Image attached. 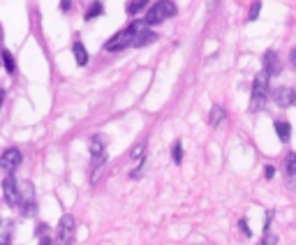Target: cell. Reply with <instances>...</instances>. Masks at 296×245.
<instances>
[{
  "label": "cell",
  "mask_w": 296,
  "mask_h": 245,
  "mask_svg": "<svg viewBox=\"0 0 296 245\" xmlns=\"http://www.w3.org/2000/svg\"><path fill=\"white\" fill-rule=\"evenodd\" d=\"M268 72H259L257 77H255V81H252V95H250V111L252 114H257V111H262L266 104V100H268Z\"/></svg>",
  "instance_id": "1"
},
{
  "label": "cell",
  "mask_w": 296,
  "mask_h": 245,
  "mask_svg": "<svg viewBox=\"0 0 296 245\" xmlns=\"http://www.w3.org/2000/svg\"><path fill=\"white\" fill-rule=\"evenodd\" d=\"M171 16H176V2H171V0H158V2H153L151 9L146 12L141 23H144V26H160L162 21H167Z\"/></svg>",
  "instance_id": "2"
},
{
  "label": "cell",
  "mask_w": 296,
  "mask_h": 245,
  "mask_svg": "<svg viewBox=\"0 0 296 245\" xmlns=\"http://www.w3.org/2000/svg\"><path fill=\"white\" fill-rule=\"evenodd\" d=\"M141 26H144V23H130V26H125L123 31L116 32L114 37L106 39L104 51L114 54V51H121V49H128V46L132 44V39H134V35H137V31L141 28Z\"/></svg>",
  "instance_id": "3"
},
{
  "label": "cell",
  "mask_w": 296,
  "mask_h": 245,
  "mask_svg": "<svg viewBox=\"0 0 296 245\" xmlns=\"http://www.w3.org/2000/svg\"><path fill=\"white\" fill-rule=\"evenodd\" d=\"M74 229H76V220L74 215H63L58 229H56V245H72L74 243Z\"/></svg>",
  "instance_id": "4"
},
{
  "label": "cell",
  "mask_w": 296,
  "mask_h": 245,
  "mask_svg": "<svg viewBox=\"0 0 296 245\" xmlns=\"http://www.w3.org/2000/svg\"><path fill=\"white\" fill-rule=\"evenodd\" d=\"M2 192H5V201H7L12 208H16L21 204V197H19V183H16L14 174H7L5 181H2Z\"/></svg>",
  "instance_id": "5"
},
{
  "label": "cell",
  "mask_w": 296,
  "mask_h": 245,
  "mask_svg": "<svg viewBox=\"0 0 296 245\" xmlns=\"http://www.w3.org/2000/svg\"><path fill=\"white\" fill-rule=\"evenodd\" d=\"M21 160H23L21 151H19L16 146H12V148H7V151L2 153V157H0V167L5 169L7 174H14L16 169L21 167Z\"/></svg>",
  "instance_id": "6"
},
{
  "label": "cell",
  "mask_w": 296,
  "mask_h": 245,
  "mask_svg": "<svg viewBox=\"0 0 296 245\" xmlns=\"http://www.w3.org/2000/svg\"><path fill=\"white\" fill-rule=\"evenodd\" d=\"M273 102L280 109L294 107L296 104V91L292 88V86H278V88L273 91Z\"/></svg>",
  "instance_id": "7"
},
{
  "label": "cell",
  "mask_w": 296,
  "mask_h": 245,
  "mask_svg": "<svg viewBox=\"0 0 296 245\" xmlns=\"http://www.w3.org/2000/svg\"><path fill=\"white\" fill-rule=\"evenodd\" d=\"M158 39V32L155 31H148L146 26H141L137 31V35H134V39H132V44L130 46H134V49H144V46H148V44H153Z\"/></svg>",
  "instance_id": "8"
},
{
  "label": "cell",
  "mask_w": 296,
  "mask_h": 245,
  "mask_svg": "<svg viewBox=\"0 0 296 245\" xmlns=\"http://www.w3.org/2000/svg\"><path fill=\"white\" fill-rule=\"evenodd\" d=\"M262 61H264V72H268V77L280 74V61H278V54H275L273 49H271V51H266Z\"/></svg>",
  "instance_id": "9"
},
{
  "label": "cell",
  "mask_w": 296,
  "mask_h": 245,
  "mask_svg": "<svg viewBox=\"0 0 296 245\" xmlns=\"http://www.w3.org/2000/svg\"><path fill=\"white\" fill-rule=\"evenodd\" d=\"M72 54H74V61L79 67H86V62H88V51H86V46L81 42H74L72 44Z\"/></svg>",
  "instance_id": "10"
},
{
  "label": "cell",
  "mask_w": 296,
  "mask_h": 245,
  "mask_svg": "<svg viewBox=\"0 0 296 245\" xmlns=\"http://www.w3.org/2000/svg\"><path fill=\"white\" fill-rule=\"evenodd\" d=\"M12 231H14V222H9V220H0V245H9V241H12Z\"/></svg>",
  "instance_id": "11"
},
{
  "label": "cell",
  "mask_w": 296,
  "mask_h": 245,
  "mask_svg": "<svg viewBox=\"0 0 296 245\" xmlns=\"http://www.w3.org/2000/svg\"><path fill=\"white\" fill-rule=\"evenodd\" d=\"M275 134H278V139L280 141H289V137H292V125H289L287 121H275Z\"/></svg>",
  "instance_id": "12"
},
{
  "label": "cell",
  "mask_w": 296,
  "mask_h": 245,
  "mask_svg": "<svg viewBox=\"0 0 296 245\" xmlns=\"http://www.w3.org/2000/svg\"><path fill=\"white\" fill-rule=\"evenodd\" d=\"M285 178H292V185H294V178H296V153H287V157H285Z\"/></svg>",
  "instance_id": "13"
},
{
  "label": "cell",
  "mask_w": 296,
  "mask_h": 245,
  "mask_svg": "<svg viewBox=\"0 0 296 245\" xmlns=\"http://www.w3.org/2000/svg\"><path fill=\"white\" fill-rule=\"evenodd\" d=\"M225 109L220 107V104H213V109H211V114H208V125H213V127H218L222 121H225Z\"/></svg>",
  "instance_id": "14"
},
{
  "label": "cell",
  "mask_w": 296,
  "mask_h": 245,
  "mask_svg": "<svg viewBox=\"0 0 296 245\" xmlns=\"http://www.w3.org/2000/svg\"><path fill=\"white\" fill-rule=\"evenodd\" d=\"M102 14H104V5H102L99 0H95V2L91 5V7L86 9L84 19H86V21H93V19H98V16H102Z\"/></svg>",
  "instance_id": "15"
},
{
  "label": "cell",
  "mask_w": 296,
  "mask_h": 245,
  "mask_svg": "<svg viewBox=\"0 0 296 245\" xmlns=\"http://www.w3.org/2000/svg\"><path fill=\"white\" fill-rule=\"evenodd\" d=\"M146 7H148V0H130L128 7H125V12H128L130 16H137L139 12H144Z\"/></svg>",
  "instance_id": "16"
},
{
  "label": "cell",
  "mask_w": 296,
  "mask_h": 245,
  "mask_svg": "<svg viewBox=\"0 0 296 245\" xmlns=\"http://www.w3.org/2000/svg\"><path fill=\"white\" fill-rule=\"evenodd\" d=\"M88 148H91L93 157H102V155H104V139H102V137H93L91 144H88Z\"/></svg>",
  "instance_id": "17"
},
{
  "label": "cell",
  "mask_w": 296,
  "mask_h": 245,
  "mask_svg": "<svg viewBox=\"0 0 296 245\" xmlns=\"http://www.w3.org/2000/svg\"><path fill=\"white\" fill-rule=\"evenodd\" d=\"M0 61L5 62V69H7V74H14V72H16V61H14V56L9 54V49H2V54H0Z\"/></svg>",
  "instance_id": "18"
},
{
  "label": "cell",
  "mask_w": 296,
  "mask_h": 245,
  "mask_svg": "<svg viewBox=\"0 0 296 245\" xmlns=\"http://www.w3.org/2000/svg\"><path fill=\"white\" fill-rule=\"evenodd\" d=\"M144 153H146V141H141V144H137L134 148H132V153H130V160L141 162V160H144Z\"/></svg>",
  "instance_id": "19"
},
{
  "label": "cell",
  "mask_w": 296,
  "mask_h": 245,
  "mask_svg": "<svg viewBox=\"0 0 296 245\" xmlns=\"http://www.w3.org/2000/svg\"><path fill=\"white\" fill-rule=\"evenodd\" d=\"M171 160H174L176 164H181L183 162V144L181 141H176V144L171 146Z\"/></svg>",
  "instance_id": "20"
},
{
  "label": "cell",
  "mask_w": 296,
  "mask_h": 245,
  "mask_svg": "<svg viewBox=\"0 0 296 245\" xmlns=\"http://www.w3.org/2000/svg\"><path fill=\"white\" fill-rule=\"evenodd\" d=\"M259 12H262V0H257V2H252L250 12H248V21H257Z\"/></svg>",
  "instance_id": "21"
},
{
  "label": "cell",
  "mask_w": 296,
  "mask_h": 245,
  "mask_svg": "<svg viewBox=\"0 0 296 245\" xmlns=\"http://www.w3.org/2000/svg\"><path fill=\"white\" fill-rule=\"evenodd\" d=\"M257 245H275V236H271V234H264V238H262Z\"/></svg>",
  "instance_id": "22"
},
{
  "label": "cell",
  "mask_w": 296,
  "mask_h": 245,
  "mask_svg": "<svg viewBox=\"0 0 296 245\" xmlns=\"http://www.w3.org/2000/svg\"><path fill=\"white\" fill-rule=\"evenodd\" d=\"M264 176L268 178V181H271V178L275 176V167H271V164H266V167H264Z\"/></svg>",
  "instance_id": "23"
},
{
  "label": "cell",
  "mask_w": 296,
  "mask_h": 245,
  "mask_svg": "<svg viewBox=\"0 0 296 245\" xmlns=\"http://www.w3.org/2000/svg\"><path fill=\"white\" fill-rule=\"evenodd\" d=\"M35 231H37V236H46V234H49V227L39 222V224H37V229H35Z\"/></svg>",
  "instance_id": "24"
},
{
  "label": "cell",
  "mask_w": 296,
  "mask_h": 245,
  "mask_svg": "<svg viewBox=\"0 0 296 245\" xmlns=\"http://www.w3.org/2000/svg\"><path fill=\"white\" fill-rule=\"evenodd\" d=\"M238 229L243 231V236H250V229H248V222H245V220H241V222H238Z\"/></svg>",
  "instance_id": "25"
},
{
  "label": "cell",
  "mask_w": 296,
  "mask_h": 245,
  "mask_svg": "<svg viewBox=\"0 0 296 245\" xmlns=\"http://www.w3.org/2000/svg\"><path fill=\"white\" fill-rule=\"evenodd\" d=\"M39 245H53L51 236H49V234H46V236H39Z\"/></svg>",
  "instance_id": "26"
},
{
  "label": "cell",
  "mask_w": 296,
  "mask_h": 245,
  "mask_svg": "<svg viewBox=\"0 0 296 245\" xmlns=\"http://www.w3.org/2000/svg\"><path fill=\"white\" fill-rule=\"evenodd\" d=\"M69 7H72V0H61V9H63V12H69Z\"/></svg>",
  "instance_id": "27"
},
{
  "label": "cell",
  "mask_w": 296,
  "mask_h": 245,
  "mask_svg": "<svg viewBox=\"0 0 296 245\" xmlns=\"http://www.w3.org/2000/svg\"><path fill=\"white\" fill-rule=\"evenodd\" d=\"M218 2H220V0H206V7H208V9H213V7H215V5H218Z\"/></svg>",
  "instance_id": "28"
},
{
  "label": "cell",
  "mask_w": 296,
  "mask_h": 245,
  "mask_svg": "<svg viewBox=\"0 0 296 245\" xmlns=\"http://www.w3.org/2000/svg\"><path fill=\"white\" fill-rule=\"evenodd\" d=\"M289 61L294 62V67H296V49H294V51H292V54H289Z\"/></svg>",
  "instance_id": "29"
},
{
  "label": "cell",
  "mask_w": 296,
  "mask_h": 245,
  "mask_svg": "<svg viewBox=\"0 0 296 245\" xmlns=\"http://www.w3.org/2000/svg\"><path fill=\"white\" fill-rule=\"evenodd\" d=\"M2 102H5V91L0 88V107H2Z\"/></svg>",
  "instance_id": "30"
},
{
  "label": "cell",
  "mask_w": 296,
  "mask_h": 245,
  "mask_svg": "<svg viewBox=\"0 0 296 245\" xmlns=\"http://www.w3.org/2000/svg\"><path fill=\"white\" fill-rule=\"evenodd\" d=\"M0 37H2V28H0Z\"/></svg>",
  "instance_id": "31"
}]
</instances>
